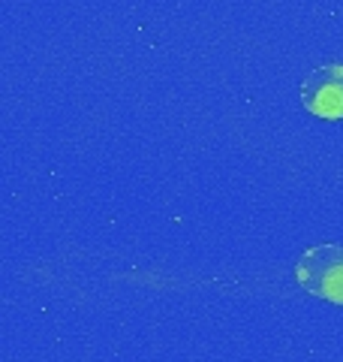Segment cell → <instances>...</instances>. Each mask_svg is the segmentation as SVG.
<instances>
[{
	"instance_id": "1",
	"label": "cell",
	"mask_w": 343,
	"mask_h": 362,
	"mask_svg": "<svg viewBox=\"0 0 343 362\" xmlns=\"http://www.w3.org/2000/svg\"><path fill=\"white\" fill-rule=\"evenodd\" d=\"M295 281L311 296L343 305V247L340 245H313L295 263Z\"/></svg>"
},
{
	"instance_id": "2",
	"label": "cell",
	"mask_w": 343,
	"mask_h": 362,
	"mask_svg": "<svg viewBox=\"0 0 343 362\" xmlns=\"http://www.w3.org/2000/svg\"><path fill=\"white\" fill-rule=\"evenodd\" d=\"M301 103L323 121L343 118V64L316 66L301 82Z\"/></svg>"
}]
</instances>
